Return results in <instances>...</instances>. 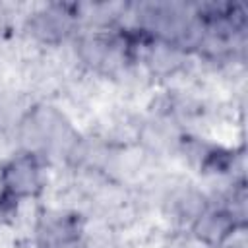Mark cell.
Instances as JSON below:
<instances>
[{"instance_id":"3","label":"cell","mask_w":248,"mask_h":248,"mask_svg":"<svg viewBox=\"0 0 248 248\" xmlns=\"http://www.w3.org/2000/svg\"><path fill=\"white\" fill-rule=\"evenodd\" d=\"M37 248H85L79 215L72 211H45L37 223Z\"/></svg>"},{"instance_id":"2","label":"cell","mask_w":248,"mask_h":248,"mask_svg":"<svg viewBox=\"0 0 248 248\" xmlns=\"http://www.w3.org/2000/svg\"><path fill=\"white\" fill-rule=\"evenodd\" d=\"M43 157L35 151L23 149L2 165L0 186L21 202L43 190Z\"/></svg>"},{"instance_id":"7","label":"cell","mask_w":248,"mask_h":248,"mask_svg":"<svg viewBox=\"0 0 248 248\" xmlns=\"http://www.w3.org/2000/svg\"><path fill=\"white\" fill-rule=\"evenodd\" d=\"M17 205H19V200L16 196H12L6 188L0 186V223L10 221L16 215Z\"/></svg>"},{"instance_id":"5","label":"cell","mask_w":248,"mask_h":248,"mask_svg":"<svg viewBox=\"0 0 248 248\" xmlns=\"http://www.w3.org/2000/svg\"><path fill=\"white\" fill-rule=\"evenodd\" d=\"M238 227L236 213L232 207H205L194 221L192 231L198 240L207 246H221Z\"/></svg>"},{"instance_id":"1","label":"cell","mask_w":248,"mask_h":248,"mask_svg":"<svg viewBox=\"0 0 248 248\" xmlns=\"http://www.w3.org/2000/svg\"><path fill=\"white\" fill-rule=\"evenodd\" d=\"M21 140L25 149L45 157L46 153H66L70 155L78 143V138L64 118L52 107H35L21 120Z\"/></svg>"},{"instance_id":"6","label":"cell","mask_w":248,"mask_h":248,"mask_svg":"<svg viewBox=\"0 0 248 248\" xmlns=\"http://www.w3.org/2000/svg\"><path fill=\"white\" fill-rule=\"evenodd\" d=\"M196 159H198V165H200L202 172H207V174L227 172L234 163L232 151L225 149L221 145H202V147H198L196 149Z\"/></svg>"},{"instance_id":"4","label":"cell","mask_w":248,"mask_h":248,"mask_svg":"<svg viewBox=\"0 0 248 248\" xmlns=\"http://www.w3.org/2000/svg\"><path fill=\"white\" fill-rule=\"evenodd\" d=\"M76 6L70 4H50L35 12L29 17V33L41 43H60L64 41L78 23Z\"/></svg>"}]
</instances>
